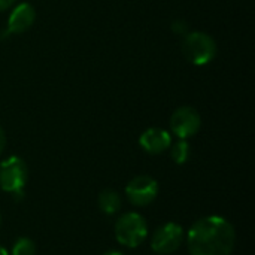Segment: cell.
I'll list each match as a JSON object with an SVG mask.
<instances>
[{
  "label": "cell",
  "mask_w": 255,
  "mask_h": 255,
  "mask_svg": "<svg viewBox=\"0 0 255 255\" xmlns=\"http://www.w3.org/2000/svg\"><path fill=\"white\" fill-rule=\"evenodd\" d=\"M4 146H6V133H4L3 127L0 126V155L4 151Z\"/></svg>",
  "instance_id": "obj_14"
},
{
  "label": "cell",
  "mask_w": 255,
  "mask_h": 255,
  "mask_svg": "<svg viewBox=\"0 0 255 255\" xmlns=\"http://www.w3.org/2000/svg\"><path fill=\"white\" fill-rule=\"evenodd\" d=\"M185 239V230L178 223H166L151 238V248L155 254L167 255L178 251Z\"/></svg>",
  "instance_id": "obj_5"
},
{
  "label": "cell",
  "mask_w": 255,
  "mask_h": 255,
  "mask_svg": "<svg viewBox=\"0 0 255 255\" xmlns=\"http://www.w3.org/2000/svg\"><path fill=\"white\" fill-rule=\"evenodd\" d=\"M139 145L148 154H152V155L161 154V152H164L166 149L170 148V145H172V136L164 128L151 127V128H146L140 134Z\"/></svg>",
  "instance_id": "obj_8"
},
{
  "label": "cell",
  "mask_w": 255,
  "mask_h": 255,
  "mask_svg": "<svg viewBox=\"0 0 255 255\" xmlns=\"http://www.w3.org/2000/svg\"><path fill=\"white\" fill-rule=\"evenodd\" d=\"M200 126H202L200 114L193 106H181L172 114L170 128L172 133L179 139L187 140L188 137H193L194 134L199 133Z\"/></svg>",
  "instance_id": "obj_7"
},
{
  "label": "cell",
  "mask_w": 255,
  "mask_h": 255,
  "mask_svg": "<svg viewBox=\"0 0 255 255\" xmlns=\"http://www.w3.org/2000/svg\"><path fill=\"white\" fill-rule=\"evenodd\" d=\"M235 242V227L218 215L197 220L187 233L190 255H232Z\"/></svg>",
  "instance_id": "obj_1"
},
{
  "label": "cell",
  "mask_w": 255,
  "mask_h": 255,
  "mask_svg": "<svg viewBox=\"0 0 255 255\" xmlns=\"http://www.w3.org/2000/svg\"><path fill=\"white\" fill-rule=\"evenodd\" d=\"M148 236V224L143 215L137 212H127L115 223V238L118 244L127 248H137Z\"/></svg>",
  "instance_id": "obj_4"
},
{
  "label": "cell",
  "mask_w": 255,
  "mask_h": 255,
  "mask_svg": "<svg viewBox=\"0 0 255 255\" xmlns=\"http://www.w3.org/2000/svg\"><path fill=\"white\" fill-rule=\"evenodd\" d=\"M0 226H1V214H0Z\"/></svg>",
  "instance_id": "obj_18"
},
{
  "label": "cell",
  "mask_w": 255,
  "mask_h": 255,
  "mask_svg": "<svg viewBox=\"0 0 255 255\" xmlns=\"http://www.w3.org/2000/svg\"><path fill=\"white\" fill-rule=\"evenodd\" d=\"M36 21V10L30 3H19L16 4L9 18H7V28L9 34H21L27 31Z\"/></svg>",
  "instance_id": "obj_9"
},
{
  "label": "cell",
  "mask_w": 255,
  "mask_h": 255,
  "mask_svg": "<svg viewBox=\"0 0 255 255\" xmlns=\"http://www.w3.org/2000/svg\"><path fill=\"white\" fill-rule=\"evenodd\" d=\"M0 255H9V253H7L3 247H0Z\"/></svg>",
  "instance_id": "obj_17"
},
{
  "label": "cell",
  "mask_w": 255,
  "mask_h": 255,
  "mask_svg": "<svg viewBox=\"0 0 255 255\" xmlns=\"http://www.w3.org/2000/svg\"><path fill=\"white\" fill-rule=\"evenodd\" d=\"M13 3H15V0H0V12L9 9Z\"/></svg>",
  "instance_id": "obj_15"
},
{
  "label": "cell",
  "mask_w": 255,
  "mask_h": 255,
  "mask_svg": "<svg viewBox=\"0 0 255 255\" xmlns=\"http://www.w3.org/2000/svg\"><path fill=\"white\" fill-rule=\"evenodd\" d=\"M97 205L105 215H115L121 209V197L114 190H103L97 197Z\"/></svg>",
  "instance_id": "obj_10"
},
{
  "label": "cell",
  "mask_w": 255,
  "mask_h": 255,
  "mask_svg": "<svg viewBox=\"0 0 255 255\" xmlns=\"http://www.w3.org/2000/svg\"><path fill=\"white\" fill-rule=\"evenodd\" d=\"M28 179V169L21 157L12 155L0 163V188L9 193L13 200L24 197V187Z\"/></svg>",
  "instance_id": "obj_2"
},
{
  "label": "cell",
  "mask_w": 255,
  "mask_h": 255,
  "mask_svg": "<svg viewBox=\"0 0 255 255\" xmlns=\"http://www.w3.org/2000/svg\"><path fill=\"white\" fill-rule=\"evenodd\" d=\"M172 30H173L176 34H187V33H188V24H187L184 19H176V21H173V24H172Z\"/></svg>",
  "instance_id": "obj_13"
},
{
  "label": "cell",
  "mask_w": 255,
  "mask_h": 255,
  "mask_svg": "<svg viewBox=\"0 0 255 255\" xmlns=\"http://www.w3.org/2000/svg\"><path fill=\"white\" fill-rule=\"evenodd\" d=\"M10 255H36V244L30 238H18L12 247Z\"/></svg>",
  "instance_id": "obj_12"
},
{
  "label": "cell",
  "mask_w": 255,
  "mask_h": 255,
  "mask_svg": "<svg viewBox=\"0 0 255 255\" xmlns=\"http://www.w3.org/2000/svg\"><path fill=\"white\" fill-rule=\"evenodd\" d=\"M191 148L190 143L184 139H179L173 146H172V160L176 164H185L190 158Z\"/></svg>",
  "instance_id": "obj_11"
},
{
  "label": "cell",
  "mask_w": 255,
  "mask_h": 255,
  "mask_svg": "<svg viewBox=\"0 0 255 255\" xmlns=\"http://www.w3.org/2000/svg\"><path fill=\"white\" fill-rule=\"evenodd\" d=\"M103 255H124L123 253H120V251H117V250H109V251H106Z\"/></svg>",
  "instance_id": "obj_16"
},
{
  "label": "cell",
  "mask_w": 255,
  "mask_h": 255,
  "mask_svg": "<svg viewBox=\"0 0 255 255\" xmlns=\"http://www.w3.org/2000/svg\"><path fill=\"white\" fill-rule=\"evenodd\" d=\"M158 194V184L154 178L148 175H139L133 178L126 187L127 200L137 208L151 205Z\"/></svg>",
  "instance_id": "obj_6"
},
{
  "label": "cell",
  "mask_w": 255,
  "mask_h": 255,
  "mask_svg": "<svg viewBox=\"0 0 255 255\" xmlns=\"http://www.w3.org/2000/svg\"><path fill=\"white\" fill-rule=\"evenodd\" d=\"M184 57L194 66H205L217 55V42L205 31H188L182 42Z\"/></svg>",
  "instance_id": "obj_3"
}]
</instances>
